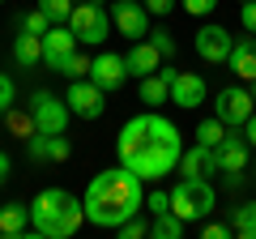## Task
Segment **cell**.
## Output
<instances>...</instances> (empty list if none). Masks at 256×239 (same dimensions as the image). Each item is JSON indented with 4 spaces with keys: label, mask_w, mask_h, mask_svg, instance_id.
<instances>
[{
    "label": "cell",
    "mask_w": 256,
    "mask_h": 239,
    "mask_svg": "<svg viewBox=\"0 0 256 239\" xmlns=\"http://www.w3.org/2000/svg\"><path fill=\"white\" fill-rule=\"evenodd\" d=\"M116 150H120V162L128 171H137L141 180H162L180 166L184 141L171 120H162L158 111H146V116H132L120 128Z\"/></svg>",
    "instance_id": "cell-1"
},
{
    "label": "cell",
    "mask_w": 256,
    "mask_h": 239,
    "mask_svg": "<svg viewBox=\"0 0 256 239\" xmlns=\"http://www.w3.org/2000/svg\"><path fill=\"white\" fill-rule=\"evenodd\" d=\"M141 205H146V180H141L137 171H128L124 162L98 171L90 180V188H86V196H82L86 222L107 226V230H116L120 222H128L132 214H141Z\"/></svg>",
    "instance_id": "cell-2"
},
{
    "label": "cell",
    "mask_w": 256,
    "mask_h": 239,
    "mask_svg": "<svg viewBox=\"0 0 256 239\" xmlns=\"http://www.w3.org/2000/svg\"><path fill=\"white\" fill-rule=\"evenodd\" d=\"M82 222H86L82 201L64 188H43L30 201V226H34L38 239H68Z\"/></svg>",
    "instance_id": "cell-3"
},
{
    "label": "cell",
    "mask_w": 256,
    "mask_h": 239,
    "mask_svg": "<svg viewBox=\"0 0 256 239\" xmlns=\"http://www.w3.org/2000/svg\"><path fill=\"white\" fill-rule=\"evenodd\" d=\"M171 214L188 226V222H196V218H210L214 214V188H210V180H188L184 175L180 184L171 188Z\"/></svg>",
    "instance_id": "cell-4"
},
{
    "label": "cell",
    "mask_w": 256,
    "mask_h": 239,
    "mask_svg": "<svg viewBox=\"0 0 256 239\" xmlns=\"http://www.w3.org/2000/svg\"><path fill=\"white\" fill-rule=\"evenodd\" d=\"M68 30L77 34V43H82V47L107 43V34H111V13H107V4H94V0L73 4V13H68Z\"/></svg>",
    "instance_id": "cell-5"
},
{
    "label": "cell",
    "mask_w": 256,
    "mask_h": 239,
    "mask_svg": "<svg viewBox=\"0 0 256 239\" xmlns=\"http://www.w3.org/2000/svg\"><path fill=\"white\" fill-rule=\"evenodd\" d=\"M68 102L64 98H56V94H47V90H38L34 98H30V120H34V132H47V137H56V132H64L68 128Z\"/></svg>",
    "instance_id": "cell-6"
},
{
    "label": "cell",
    "mask_w": 256,
    "mask_h": 239,
    "mask_svg": "<svg viewBox=\"0 0 256 239\" xmlns=\"http://www.w3.org/2000/svg\"><path fill=\"white\" fill-rule=\"evenodd\" d=\"M252 111H256V102H252V94H248V86H226V90L214 94V116H218L226 128H244Z\"/></svg>",
    "instance_id": "cell-7"
},
{
    "label": "cell",
    "mask_w": 256,
    "mask_h": 239,
    "mask_svg": "<svg viewBox=\"0 0 256 239\" xmlns=\"http://www.w3.org/2000/svg\"><path fill=\"white\" fill-rule=\"evenodd\" d=\"M64 102H68V111H73V116L98 120L102 111H107V90H98L90 77H77V82L68 86V94H64Z\"/></svg>",
    "instance_id": "cell-8"
},
{
    "label": "cell",
    "mask_w": 256,
    "mask_h": 239,
    "mask_svg": "<svg viewBox=\"0 0 256 239\" xmlns=\"http://www.w3.org/2000/svg\"><path fill=\"white\" fill-rule=\"evenodd\" d=\"M214 158H218V171L226 175V184H239V171L248 166V137H239L235 128L214 146Z\"/></svg>",
    "instance_id": "cell-9"
},
{
    "label": "cell",
    "mask_w": 256,
    "mask_h": 239,
    "mask_svg": "<svg viewBox=\"0 0 256 239\" xmlns=\"http://www.w3.org/2000/svg\"><path fill=\"white\" fill-rule=\"evenodd\" d=\"M107 13H111V26H116L124 38H146V34H150V9H146V4L116 0Z\"/></svg>",
    "instance_id": "cell-10"
},
{
    "label": "cell",
    "mask_w": 256,
    "mask_h": 239,
    "mask_svg": "<svg viewBox=\"0 0 256 239\" xmlns=\"http://www.w3.org/2000/svg\"><path fill=\"white\" fill-rule=\"evenodd\" d=\"M77 47L82 43H77V34L68 30V22H56V26L43 34V64L52 68V73H60V64L77 52Z\"/></svg>",
    "instance_id": "cell-11"
},
{
    "label": "cell",
    "mask_w": 256,
    "mask_h": 239,
    "mask_svg": "<svg viewBox=\"0 0 256 239\" xmlns=\"http://www.w3.org/2000/svg\"><path fill=\"white\" fill-rule=\"evenodd\" d=\"M90 82L98 86V90H120V86L128 82V68H124V56H116V52H98L90 60Z\"/></svg>",
    "instance_id": "cell-12"
},
{
    "label": "cell",
    "mask_w": 256,
    "mask_h": 239,
    "mask_svg": "<svg viewBox=\"0 0 256 239\" xmlns=\"http://www.w3.org/2000/svg\"><path fill=\"white\" fill-rule=\"evenodd\" d=\"M196 56H201L205 64H226L230 56V30L226 26H201L196 30Z\"/></svg>",
    "instance_id": "cell-13"
},
{
    "label": "cell",
    "mask_w": 256,
    "mask_h": 239,
    "mask_svg": "<svg viewBox=\"0 0 256 239\" xmlns=\"http://www.w3.org/2000/svg\"><path fill=\"white\" fill-rule=\"evenodd\" d=\"M180 175H188V180H210V175H218V158H214V150L210 146H196L192 150H184L180 154Z\"/></svg>",
    "instance_id": "cell-14"
},
{
    "label": "cell",
    "mask_w": 256,
    "mask_h": 239,
    "mask_svg": "<svg viewBox=\"0 0 256 239\" xmlns=\"http://www.w3.org/2000/svg\"><path fill=\"white\" fill-rule=\"evenodd\" d=\"M171 102L175 107H201L205 102V77L201 73H175L171 77Z\"/></svg>",
    "instance_id": "cell-15"
},
{
    "label": "cell",
    "mask_w": 256,
    "mask_h": 239,
    "mask_svg": "<svg viewBox=\"0 0 256 239\" xmlns=\"http://www.w3.org/2000/svg\"><path fill=\"white\" fill-rule=\"evenodd\" d=\"M158 64H162V56H158V47L150 43V38L132 43V47H128V56H124V68H128V77H146V73H158Z\"/></svg>",
    "instance_id": "cell-16"
},
{
    "label": "cell",
    "mask_w": 256,
    "mask_h": 239,
    "mask_svg": "<svg viewBox=\"0 0 256 239\" xmlns=\"http://www.w3.org/2000/svg\"><path fill=\"white\" fill-rule=\"evenodd\" d=\"M226 64H230V73H235L239 82H256V34H252V38H239V43H230Z\"/></svg>",
    "instance_id": "cell-17"
},
{
    "label": "cell",
    "mask_w": 256,
    "mask_h": 239,
    "mask_svg": "<svg viewBox=\"0 0 256 239\" xmlns=\"http://www.w3.org/2000/svg\"><path fill=\"white\" fill-rule=\"evenodd\" d=\"M0 235L4 239L34 235V226H30V205H0Z\"/></svg>",
    "instance_id": "cell-18"
},
{
    "label": "cell",
    "mask_w": 256,
    "mask_h": 239,
    "mask_svg": "<svg viewBox=\"0 0 256 239\" xmlns=\"http://www.w3.org/2000/svg\"><path fill=\"white\" fill-rule=\"evenodd\" d=\"M166 98H171V82H166L162 73H146L141 77V102H146V107H162Z\"/></svg>",
    "instance_id": "cell-19"
},
{
    "label": "cell",
    "mask_w": 256,
    "mask_h": 239,
    "mask_svg": "<svg viewBox=\"0 0 256 239\" xmlns=\"http://www.w3.org/2000/svg\"><path fill=\"white\" fill-rule=\"evenodd\" d=\"M13 60H18L22 68L38 64V60H43V38H38V34H26V30H22V38L13 43Z\"/></svg>",
    "instance_id": "cell-20"
},
{
    "label": "cell",
    "mask_w": 256,
    "mask_h": 239,
    "mask_svg": "<svg viewBox=\"0 0 256 239\" xmlns=\"http://www.w3.org/2000/svg\"><path fill=\"white\" fill-rule=\"evenodd\" d=\"M230 230H235L239 239H256V201H244L235 210V218H230Z\"/></svg>",
    "instance_id": "cell-21"
},
{
    "label": "cell",
    "mask_w": 256,
    "mask_h": 239,
    "mask_svg": "<svg viewBox=\"0 0 256 239\" xmlns=\"http://www.w3.org/2000/svg\"><path fill=\"white\" fill-rule=\"evenodd\" d=\"M150 235H154V239H180L184 235V222L166 210V214H158V218L150 222Z\"/></svg>",
    "instance_id": "cell-22"
},
{
    "label": "cell",
    "mask_w": 256,
    "mask_h": 239,
    "mask_svg": "<svg viewBox=\"0 0 256 239\" xmlns=\"http://www.w3.org/2000/svg\"><path fill=\"white\" fill-rule=\"evenodd\" d=\"M222 137H226V124H222L218 116H214V120H201V124H196V141H201V146H210V150H214Z\"/></svg>",
    "instance_id": "cell-23"
},
{
    "label": "cell",
    "mask_w": 256,
    "mask_h": 239,
    "mask_svg": "<svg viewBox=\"0 0 256 239\" xmlns=\"http://www.w3.org/2000/svg\"><path fill=\"white\" fill-rule=\"evenodd\" d=\"M60 73L68 77V82H77V77H90V56H82V52H73L68 60L60 64Z\"/></svg>",
    "instance_id": "cell-24"
},
{
    "label": "cell",
    "mask_w": 256,
    "mask_h": 239,
    "mask_svg": "<svg viewBox=\"0 0 256 239\" xmlns=\"http://www.w3.org/2000/svg\"><path fill=\"white\" fill-rule=\"evenodd\" d=\"M52 26H56V22L47 18L43 9H34V13H26V22H22V30H26V34H38V38H43L47 30H52Z\"/></svg>",
    "instance_id": "cell-25"
},
{
    "label": "cell",
    "mask_w": 256,
    "mask_h": 239,
    "mask_svg": "<svg viewBox=\"0 0 256 239\" xmlns=\"http://www.w3.org/2000/svg\"><path fill=\"white\" fill-rule=\"evenodd\" d=\"M146 38L158 47V56H162V60H171V56H175V34H171V30H162V26H158V30H150Z\"/></svg>",
    "instance_id": "cell-26"
},
{
    "label": "cell",
    "mask_w": 256,
    "mask_h": 239,
    "mask_svg": "<svg viewBox=\"0 0 256 239\" xmlns=\"http://www.w3.org/2000/svg\"><path fill=\"white\" fill-rule=\"evenodd\" d=\"M38 9H43L52 22H68V13H73V0H38Z\"/></svg>",
    "instance_id": "cell-27"
},
{
    "label": "cell",
    "mask_w": 256,
    "mask_h": 239,
    "mask_svg": "<svg viewBox=\"0 0 256 239\" xmlns=\"http://www.w3.org/2000/svg\"><path fill=\"white\" fill-rule=\"evenodd\" d=\"M68 154H73V146L64 141V132H56V137H47V162H64Z\"/></svg>",
    "instance_id": "cell-28"
},
{
    "label": "cell",
    "mask_w": 256,
    "mask_h": 239,
    "mask_svg": "<svg viewBox=\"0 0 256 239\" xmlns=\"http://www.w3.org/2000/svg\"><path fill=\"white\" fill-rule=\"evenodd\" d=\"M120 239H141V235H150V222H141L137 218V214H132V218H128V222H120Z\"/></svg>",
    "instance_id": "cell-29"
},
{
    "label": "cell",
    "mask_w": 256,
    "mask_h": 239,
    "mask_svg": "<svg viewBox=\"0 0 256 239\" xmlns=\"http://www.w3.org/2000/svg\"><path fill=\"white\" fill-rule=\"evenodd\" d=\"M180 9L192 13V18H210V13L218 9V0H180Z\"/></svg>",
    "instance_id": "cell-30"
},
{
    "label": "cell",
    "mask_w": 256,
    "mask_h": 239,
    "mask_svg": "<svg viewBox=\"0 0 256 239\" xmlns=\"http://www.w3.org/2000/svg\"><path fill=\"white\" fill-rule=\"evenodd\" d=\"M146 210L154 214V218L166 214V210H171V192H162V188H158V192H146Z\"/></svg>",
    "instance_id": "cell-31"
},
{
    "label": "cell",
    "mask_w": 256,
    "mask_h": 239,
    "mask_svg": "<svg viewBox=\"0 0 256 239\" xmlns=\"http://www.w3.org/2000/svg\"><path fill=\"white\" fill-rule=\"evenodd\" d=\"M239 22H244V30H248V34H256V0L239 4Z\"/></svg>",
    "instance_id": "cell-32"
},
{
    "label": "cell",
    "mask_w": 256,
    "mask_h": 239,
    "mask_svg": "<svg viewBox=\"0 0 256 239\" xmlns=\"http://www.w3.org/2000/svg\"><path fill=\"white\" fill-rule=\"evenodd\" d=\"M13 98H18V90H13L9 77L0 73V111H9V107H13Z\"/></svg>",
    "instance_id": "cell-33"
},
{
    "label": "cell",
    "mask_w": 256,
    "mask_h": 239,
    "mask_svg": "<svg viewBox=\"0 0 256 239\" xmlns=\"http://www.w3.org/2000/svg\"><path fill=\"white\" fill-rule=\"evenodd\" d=\"M141 4H146L150 13H158V18H166V13H171L175 4H180V0H141Z\"/></svg>",
    "instance_id": "cell-34"
},
{
    "label": "cell",
    "mask_w": 256,
    "mask_h": 239,
    "mask_svg": "<svg viewBox=\"0 0 256 239\" xmlns=\"http://www.w3.org/2000/svg\"><path fill=\"white\" fill-rule=\"evenodd\" d=\"M201 235H205V239H230L235 230H230V226H222V222H210V226H201Z\"/></svg>",
    "instance_id": "cell-35"
},
{
    "label": "cell",
    "mask_w": 256,
    "mask_h": 239,
    "mask_svg": "<svg viewBox=\"0 0 256 239\" xmlns=\"http://www.w3.org/2000/svg\"><path fill=\"white\" fill-rule=\"evenodd\" d=\"M244 137H248V146H256V111L248 116V124H244Z\"/></svg>",
    "instance_id": "cell-36"
},
{
    "label": "cell",
    "mask_w": 256,
    "mask_h": 239,
    "mask_svg": "<svg viewBox=\"0 0 256 239\" xmlns=\"http://www.w3.org/2000/svg\"><path fill=\"white\" fill-rule=\"evenodd\" d=\"M9 180V154H0V184Z\"/></svg>",
    "instance_id": "cell-37"
},
{
    "label": "cell",
    "mask_w": 256,
    "mask_h": 239,
    "mask_svg": "<svg viewBox=\"0 0 256 239\" xmlns=\"http://www.w3.org/2000/svg\"><path fill=\"white\" fill-rule=\"evenodd\" d=\"M248 94H252V102H256V82H248Z\"/></svg>",
    "instance_id": "cell-38"
},
{
    "label": "cell",
    "mask_w": 256,
    "mask_h": 239,
    "mask_svg": "<svg viewBox=\"0 0 256 239\" xmlns=\"http://www.w3.org/2000/svg\"><path fill=\"white\" fill-rule=\"evenodd\" d=\"M73 4H82V0H73Z\"/></svg>",
    "instance_id": "cell-39"
},
{
    "label": "cell",
    "mask_w": 256,
    "mask_h": 239,
    "mask_svg": "<svg viewBox=\"0 0 256 239\" xmlns=\"http://www.w3.org/2000/svg\"><path fill=\"white\" fill-rule=\"evenodd\" d=\"M239 4H248V0H239Z\"/></svg>",
    "instance_id": "cell-40"
},
{
    "label": "cell",
    "mask_w": 256,
    "mask_h": 239,
    "mask_svg": "<svg viewBox=\"0 0 256 239\" xmlns=\"http://www.w3.org/2000/svg\"><path fill=\"white\" fill-rule=\"evenodd\" d=\"M0 4H4V0H0Z\"/></svg>",
    "instance_id": "cell-41"
}]
</instances>
